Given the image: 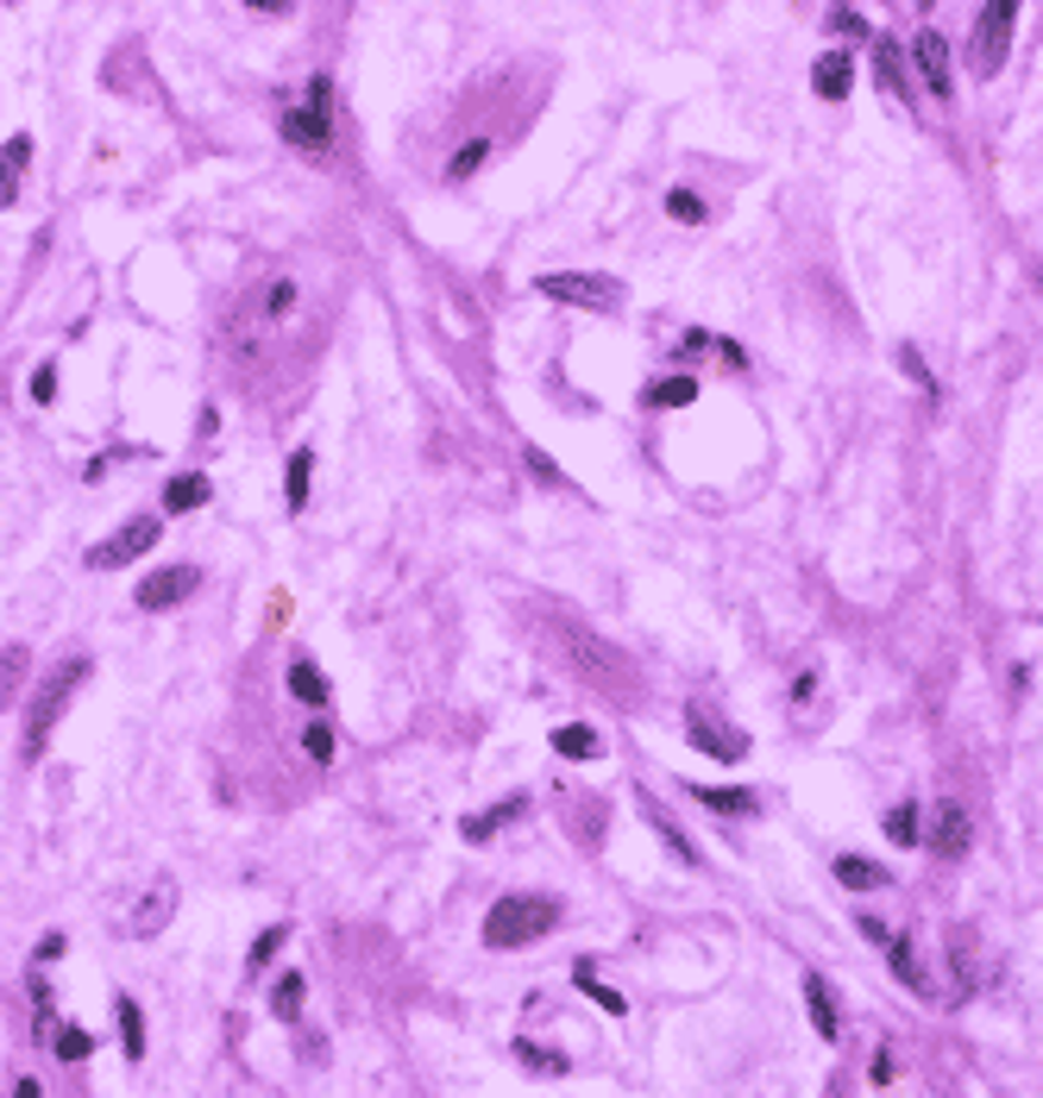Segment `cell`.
<instances>
[{
    "mask_svg": "<svg viewBox=\"0 0 1043 1098\" xmlns=\"http://www.w3.org/2000/svg\"><path fill=\"white\" fill-rule=\"evenodd\" d=\"M560 929V904L541 898V892H509V898L490 904V917H484V948H529L541 935H554Z\"/></svg>",
    "mask_w": 1043,
    "mask_h": 1098,
    "instance_id": "6da1fadb",
    "label": "cell"
},
{
    "mask_svg": "<svg viewBox=\"0 0 1043 1098\" xmlns=\"http://www.w3.org/2000/svg\"><path fill=\"white\" fill-rule=\"evenodd\" d=\"M82 678H88V659H63V666H51V672H45V684L32 691V709H26V760H38V753H45L57 716L70 709V697H76Z\"/></svg>",
    "mask_w": 1043,
    "mask_h": 1098,
    "instance_id": "7a4b0ae2",
    "label": "cell"
},
{
    "mask_svg": "<svg viewBox=\"0 0 1043 1098\" xmlns=\"http://www.w3.org/2000/svg\"><path fill=\"white\" fill-rule=\"evenodd\" d=\"M535 296L566 301V308H591V314H616L629 289L604 271H547V276H535Z\"/></svg>",
    "mask_w": 1043,
    "mask_h": 1098,
    "instance_id": "3957f363",
    "label": "cell"
},
{
    "mask_svg": "<svg viewBox=\"0 0 1043 1098\" xmlns=\"http://www.w3.org/2000/svg\"><path fill=\"white\" fill-rule=\"evenodd\" d=\"M1012 25H1018L1012 0H987V7H981V20H974V45H981L974 75H993L999 63H1006V38H1012Z\"/></svg>",
    "mask_w": 1043,
    "mask_h": 1098,
    "instance_id": "277c9868",
    "label": "cell"
},
{
    "mask_svg": "<svg viewBox=\"0 0 1043 1098\" xmlns=\"http://www.w3.org/2000/svg\"><path fill=\"white\" fill-rule=\"evenodd\" d=\"M145 547H157V522L152 515H132L127 527H114L102 547L88 552V572H114V565H132Z\"/></svg>",
    "mask_w": 1043,
    "mask_h": 1098,
    "instance_id": "5b68a950",
    "label": "cell"
},
{
    "mask_svg": "<svg viewBox=\"0 0 1043 1098\" xmlns=\"http://www.w3.org/2000/svg\"><path fill=\"white\" fill-rule=\"evenodd\" d=\"M912 70H917V82H924V88H931L937 100L956 95V70H949V38H937L931 25H924V32L912 38Z\"/></svg>",
    "mask_w": 1043,
    "mask_h": 1098,
    "instance_id": "8992f818",
    "label": "cell"
},
{
    "mask_svg": "<svg viewBox=\"0 0 1043 1098\" xmlns=\"http://www.w3.org/2000/svg\"><path fill=\"white\" fill-rule=\"evenodd\" d=\"M968 848H974V823H968V810L956 798H943L931 810V854L937 860H962Z\"/></svg>",
    "mask_w": 1043,
    "mask_h": 1098,
    "instance_id": "52a82bcc",
    "label": "cell"
},
{
    "mask_svg": "<svg viewBox=\"0 0 1043 1098\" xmlns=\"http://www.w3.org/2000/svg\"><path fill=\"white\" fill-rule=\"evenodd\" d=\"M195 584H202L195 565H164V572H152L145 584H139V609H152V616H157V609H177Z\"/></svg>",
    "mask_w": 1043,
    "mask_h": 1098,
    "instance_id": "ba28073f",
    "label": "cell"
},
{
    "mask_svg": "<svg viewBox=\"0 0 1043 1098\" xmlns=\"http://www.w3.org/2000/svg\"><path fill=\"white\" fill-rule=\"evenodd\" d=\"M686 735H691V748L711 753V760H742V753H748L736 728H711V709H704V703H691L686 709Z\"/></svg>",
    "mask_w": 1043,
    "mask_h": 1098,
    "instance_id": "9c48e42d",
    "label": "cell"
},
{
    "mask_svg": "<svg viewBox=\"0 0 1043 1098\" xmlns=\"http://www.w3.org/2000/svg\"><path fill=\"white\" fill-rule=\"evenodd\" d=\"M170 917H177V885H152V892H145V910H132L127 929L139 935V942H152V935L170 923Z\"/></svg>",
    "mask_w": 1043,
    "mask_h": 1098,
    "instance_id": "30bf717a",
    "label": "cell"
},
{
    "mask_svg": "<svg viewBox=\"0 0 1043 1098\" xmlns=\"http://www.w3.org/2000/svg\"><path fill=\"white\" fill-rule=\"evenodd\" d=\"M522 810H529V798H503V803H490V810H478V816H465L459 828H465V842H472V848H484V842H490V835H503Z\"/></svg>",
    "mask_w": 1043,
    "mask_h": 1098,
    "instance_id": "8fae6325",
    "label": "cell"
},
{
    "mask_svg": "<svg viewBox=\"0 0 1043 1098\" xmlns=\"http://www.w3.org/2000/svg\"><path fill=\"white\" fill-rule=\"evenodd\" d=\"M849 82H855V63H849V50H823L811 63V88L823 100H842L849 95Z\"/></svg>",
    "mask_w": 1043,
    "mask_h": 1098,
    "instance_id": "7c38bea8",
    "label": "cell"
},
{
    "mask_svg": "<svg viewBox=\"0 0 1043 1098\" xmlns=\"http://www.w3.org/2000/svg\"><path fill=\"white\" fill-rule=\"evenodd\" d=\"M26 170H32V139L20 132V139H7V145H0V207H13Z\"/></svg>",
    "mask_w": 1043,
    "mask_h": 1098,
    "instance_id": "4fadbf2b",
    "label": "cell"
},
{
    "mask_svg": "<svg viewBox=\"0 0 1043 1098\" xmlns=\"http://www.w3.org/2000/svg\"><path fill=\"white\" fill-rule=\"evenodd\" d=\"M283 139L296 151H321L328 145V114L321 107H296V114H283Z\"/></svg>",
    "mask_w": 1043,
    "mask_h": 1098,
    "instance_id": "5bb4252c",
    "label": "cell"
},
{
    "mask_svg": "<svg viewBox=\"0 0 1043 1098\" xmlns=\"http://www.w3.org/2000/svg\"><path fill=\"white\" fill-rule=\"evenodd\" d=\"M26 672H32V647H26V641H7V647H0V709L20 697Z\"/></svg>",
    "mask_w": 1043,
    "mask_h": 1098,
    "instance_id": "9a60e30c",
    "label": "cell"
},
{
    "mask_svg": "<svg viewBox=\"0 0 1043 1098\" xmlns=\"http://www.w3.org/2000/svg\"><path fill=\"white\" fill-rule=\"evenodd\" d=\"M805 1011H811V1024L823 1042H837V999H830V986L817 974H805Z\"/></svg>",
    "mask_w": 1043,
    "mask_h": 1098,
    "instance_id": "2e32d148",
    "label": "cell"
},
{
    "mask_svg": "<svg viewBox=\"0 0 1043 1098\" xmlns=\"http://www.w3.org/2000/svg\"><path fill=\"white\" fill-rule=\"evenodd\" d=\"M208 490H214V484H208L202 472L170 477V484H164V509H170V515H189V509H202V502H208Z\"/></svg>",
    "mask_w": 1043,
    "mask_h": 1098,
    "instance_id": "e0dca14e",
    "label": "cell"
},
{
    "mask_svg": "<svg viewBox=\"0 0 1043 1098\" xmlns=\"http://www.w3.org/2000/svg\"><path fill=\"white\" fill-rule=\"evenodd\" d=\"M641 402H648V408H691V402H698V383H691V377H661V383L641 390Z\"/></svg>",
    "mask_w": 1043,
    "mask_h": 1098,
    "instance_id": "ac0fdd59",
    "label": "cell"
},
{
    "mask_svg": "<svg viewBox=\"0 0 1043 1098\" xmlns=\"http://www.w3.org/2000/svg\"><path fill=\"white\" fill-rule=\"evenodd\" d=\"M837 879L849 885V892H880V885H887V867H874V860H862V854H842Z\"/></svg>",
    "mask_w": 1043,
    "mask_h": 1098,
    "instance_id": "d6986e66",
    "label": "cell"
},
{
    "mask_svg": "<svg viewBox=\"0 0 1043 1098\" xmlns=\"http://www.w3.org/2000/svg\"><path fill=\"white\" fill-rule=\"evenodd\" d=\"M289 697L308 703V709H321V703H328V678H321V666L296 659V666H289Z\"/></svg>",
    "mask_w": 1043,
    "mask_h": 1098,
    "instance_id": "ffe728a7",
    "label": "cell"
},
{
    "mask_svg": "<svg viewBox=\"0 0 1043 1098\" xmlns=\"http://www.w3.org/2000/svg\"><path fill=\"white\" fill-rule=\"evenodd\" d=\"M691 798L704 803V810H716V816H755V810H761L755 791H716V785H698Z\"/></svg>",
    "mask_w": 1043,
    "mask_h": 1098,
    "instance_id": "44dd1931",
    "label": "cell"
},
{
    "mask_svg": "<svg viewBox=\"0 0 1043 1098\" xmlns=\"http://www.w3.org/2000/svg\"><path fill=\"white\" fill-rule=\"evenodd\" d=\"M515 1061L529 1067V1074H541V1079H560L572 1061L566 1054H554V1049H541V1042H529V1036H515Z\"/></svg>",
    "mask_w": 1043,
    "mask_h": 1098,
    "instance_id": "7402d4cb",
    "label": "cell"
},
{
    "mask_svg": "<svg viewBox=\"0 0 1043 1098\" xmlns=\"http://www.w3.org/2000/svg\"><path fill=\"white\" fill-rule=\"evenodd\" d=\"M554 748L566 753V760H597V728H585V723H566V728H554Z\"/></svg>",
    "mask_w": 1043,
    "mask_h": 1098,
    "instance_id": "603a6c76",
    "label": "cell"
},
{
    "mask_svg": "<svg viewBox=\"0 0 1043 1098\" xmlns=\"http://www.w3.org/2000/svg\"><path fill=\"white\" fill-rule=\"evenodd\" d=\"M303 992H308L303 974H283L277 979V999H271V1017H277V1024H296V1017H303Z\"/></svg>",
    "mask_w": 1043,
    "mask_h": 1098,
    "instance_id": "cb8c5ba5",
    "label": "cell"
},
{
    "mask_svg": "<svg viewBox=\"0 0 1043 1098\" xmlns=\"http://www.w3.org/2000/svg\"><path fill=\"white\" fill-rule=\"evenodd\" d=\"M308 477H315V452L296 446L289 452V509H308Z\"/></svg>",
    "mask_w": 1043,
    "mask_h": 1098,
    "instance_id": "d4e9b609",
    "label": "cell"
},
{
    "mask_svg": "<svg viewBox=\"0 0 1043 1098\" xmlns=\"http://www.w3.org/2000/svg\"><path fill=\"white\" fill-rule=\"evenodd\" d=\"M522 465H529V472H535V484H547V490H572V477H566L541 446H522Z\"/></svg>",
    "mask_w": 1043,
    "mask_h": 1098,
    "instance_id": "484cf974",
    "label": "cell"
},
{
    "mask_svg": "<svg viewBox=\"0 0 1043 1098\" xmlns=\"http://www.w3.org/2000/svg\"><path fill=\"white\" fill-rule=\"evenodd\" d=\"M114 1017H120V1036H127V1054L139 1061V1054H145V1017H139V1004H132V999H120V1004H114Z\"/></svg>",
    "mask_w": 1043,
    "mask_h": 1098,
    "instance_id": "4316f807",
    "label": "cell"
},
{
    "mask_svg": "<svg viewBox=\"0 0 1043 1098\" xmlns=\"http://www.w3.org/2000/svg\"><path fill=\"white\" fill-rule=\"evenodd\" d=\"M887 835L899 842V848H917V810H912V803L887 810Z\"/></svg>",
    "mask_w": 1043,
    "mask_h": 1098,
    "instance_id": "83f0119b",
    "label": "cell"
},
{
    "mask_svg": "<svg viewBox=\"0 0 1043 1098\" xmlns=\"http://www.w3.org/2000/svg\"><path fill=\"white\" fill-rule=\"evenodd\" d=\"M887 954H892V974L905 979L912 992H924V974H917V960H912V942H899V935H892V942H887Z\"/></svg>",
    "mask_w": 1043,
    "mask_h": 1098,
    "instance_id": "f1b7e54d",
    "label": "cell"
},
{
    "mask_svg": "<svg viewBox=\"0 0 1043 1098\" xmlns=\"http://www.w3.org/2000/svg\"><path fill=\"white\" fill-rule=\"evenodd\" d=\"M579 986H585L591 999H597V1011H611V1017H623V1011H629V999H623V992H611V986H597V974H591V967H579Z\"/></svg>",
    "mask_w": 1043,
    "mask_h": 1098,
    "instance_id": "f546056e",
    "label": "cell"
},
{
    "mask_svg": "<svg viewBox=\"0 0 1043 1098\" xmlns=\"http://www.w3.org/2000/svg\"><path fill=\"white\" fill-rule=\"evenodd\" d=\"M666 214L686 220V226H704V201L691 195V189H673V195H666Z\"/></svg>",
    "mask_w": 1043,
    "mask_h": 1098,
    "instance_id": "4dcf8cb0",
    "label": "cell"
},
{
    "mask_svg": "<svg viewBox=\"0 0 1043 1098\" xmlns=\"http://www.w3.org/2000/svg\"><path fill=\"white\" fill-rule=\"evenodd\" d=\"M484 157H490V145H484V139H472L465 151H453V164H447V176H453V182H465V176H472V170L484 164Z\"/></svg>",
    "mask_w": 1043,
    "mask_h": 1098,
    "instance_id": "1f68e13d",
    "label": "cell"
},
{
    "mask_svg": "<svg viewBox=\"0 0 1043 1098\" xmlns=\"http://www.w3.org/2000/svg\"><path fill=\"white\" fill-rule=\"evenodd\" d=\"M899 371L912 377V383L924 390V396H937V377H931V365H924V358H917L912 346H899Z\"/></svg>",
    "mask_w": 1043,
    "mask_h": 1098,
    "instance_id": "d6a6232c",
    "label": "cell"
},
{
    "mask_svg": "<svg viewBox=\"0 0 1043 1098\" xmlns=\"http://www.w3.org/2000/svg\"><path fill=\"white\" fill-rule=\"evenodd\" d=\"M57 1061H88V1029H76V1024L57 1029Z\"/></svg>",
    "mask_w": 1043,
    "mask_h": 1098,
    "instance_id": "836d02e7",
    "label": "cell"
},
{
    "mask_svg": "<svg viewBox=\"0 0 1043 1098\" xmlns=\"http://www.w3.org/2000/svg\"><path fill=\"white\" fill-rule=\"evenodd\" d=\"M283 935H289V929H264V935H258V942H252V954H246V967H264V960H271V948H283Z\"/></svg>",
    "mask_w": 1043,
    "mask_h": 1098,
    "instance_id": "e575fe53",
    "label": "cell"
},
{
    "mask_svg": "<svg viewBox=\"0 0 1043 1098\" xmlns=\"http://www.w3.org/2000/svg\"><path fill=\"white\" fill-rule=\"evenodd\" d=\"M303 748H308V760H321V766H328V760H333V735H328V723H315V728H308V735H303Z\"/></svg>",
    "mask_w": 1043,
    "mask_h": 1098,
    "instance_id": "d590c367",
    "label": "cell"
},
{
    "mask_svg": "<svg viewBox=\"0 0 1043 1098\" xmlns=\"http://www.w3.org/2000/svg\"><path fill=\"white\" fill-rule=\"evenodd\" d=\"M57 396V365H38L32 371V402H51Z\"/></svg>",
    "mask_w": 1043,
    "mask_h": 1098,
    "instance_id": "8d00e7d4",
    "label": "cell"
},
{
    "mask_svg": "<svg viewBox=\"0 0 1043 1098\" xmlns=\"http://www.w3.org/2000/svg\"><path fill=\"white\" fill-rule=\"evenodd\" d=\"M874 63H880V75L899 88V57H892V38H874Z\"/></svg>",
    "mask_w": 1043,
    "mask_h": 1098,
    "instance_id": "74e56055",
    "label": "cell"
},
{
    "mask_svg": "<svg viewBox=\"0 0 1043 1098\" xmlns=\"http://www.w3.org/2000/svg\"><path fill=\"white\" fill-rule=\"evenodd\" d=\"M830 25H837V32H867L862 13H849V7H837V13H830Z\"/></svg>",
    "mask_w": 1043,
    "mask_h": 1098,
    "instance_id": "f35d334b",
    "label": "cell"
},
{
    "mask_svg": "<svg viewBox=\"0 0 1043 1098\" xmlns=\"http://www.w3.org/2000/svg\"><path fill=\"white\" fill-rule=\"evenodd\" d=\"M13 1098H45V1093H38V1079H20V1093Z\"/></svg>",
    "mask_w": 1043,
    "mask_h": 1098,
    "instance_id": "ab89813d",
    "label": "cell"
},
{
    "mask_svg": "<svg viewBox=\"0 0 1043 1098\" xmlns=\"http://www.w3.org/2000/svg\"><path fill=\"white\" fill-rule=\"evenodd\" d=\"M1031 276H1038V289H1043V258H1038V264H1031Z\"/></svg>",
    "mask_w": 1043,
    "mask_h": 1098,
    "instance_id": "60d3db41",
    "label": "cell"
}]
</instances>
